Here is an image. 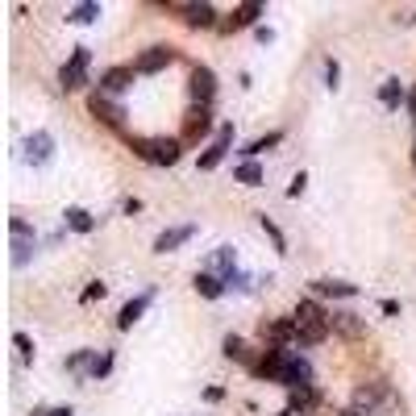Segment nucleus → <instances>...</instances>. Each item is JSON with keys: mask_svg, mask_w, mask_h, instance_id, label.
I'll return each instance as SVG.
<instances>
[{"mask_svg": "<svg viewBox=\"0 0 416 416\" xmlns=\"http://www.w3.org/2000/svg\"><path fill=\"white\" fill-rule=\"evenodd\" d=\"M88 63H92V50H88V46H75V54L63 63V71H59L63 92H79V88L88 83Z\"/></svg>", "mask_w": 416, "mask_h": 416, "instance_id": "1", "label": "nucleus"}, {"mask_svg": "<svg viewBox=\"0 0 416 416\" xmlns=\"http://www.w3.org/2000/svg\"><path fill=\"white\" fill-rule=\"evenodd\" d=\"M138 154H142L146 163H154V167H171V163H179L183 146H179L175 138H150V142H138Z\"/></svg>", "mask_w": 416, "mask_h": 416, "instance_id": "2", "label": "nucleus"}, {"mask_svg": "<svg viewBox=\"0 0 416 416\" xmlns=\"http://www.w3.org/2000/svg\"><path fill=\"white\" fill-rule=\"evenodd\" d=\"M379 408H392V392H387V383H362V387L354 392V412L370 416V412H379Z\"/></svg>", "mask_w": 416, "mask_h": 416, "instance_id": "3", "label": "nucleus"}, {"mask_svg": "<svg viewBox=\"0 0 416 416\" xmlns=\"http://www.w3.org/2000/svg\"><path fill=\"white\" fill-rule=\"evenodd\" d=\"M9 233H13V267H25V263H29V250L38 245V233H34L21 217L9 220Z\"/></svg>", "mask_w": 416, "mask_h": 416, "instance_id": "4", "label": "nucleus"}, {"mask_svg": "<svg viewBox=\"0 0 416 416\" xmlns=\"http://www.w3.org/2000/svg\"><path fill=\"white\" fill-rule=\"evenodd\" d=\"M283 387L295 392V387H313V367L304 354H288V370H283Z\"/></svg>", "mask_w": 416, "mask_h": 416, "instance_id": "5", "label": "nucleus"}, {"mask_svg": "<svg viewBox=\"0 0 416 416\" xmlns=\"http://www.w3.org/2000/svg\"><path fill=\"white\" fill-rule=\"evenodd\" d=\"M50 154H54V138H50L46 129H38V133H29V138H25V158H29L34 167H46Z\"/></svg>", "mask_w": 416, "mask_h": 416, "instance_id": "6", "label": "nucleus"}, {"mask_svg": "<svg viewBox=\"0 0 416 416\" xmlns=\"http://www.w3.org/2000/svg\"><path fill=\"white\" fill-rule=\"evenodd\" d=\"M175 63V50L171 46H150L138 63H133V71L138 75H154V71H163V67H171Z\"/></svg>", "mask_w": 416, "mask_h": 416, "instance_id": "7", "label": "nucleus"}, {"mask_svg": "<svg viewBox=\"0 0 416 416\" xmlns=\"http://www.w3.org/2000/svg\"><path fill=\"white\" fill-rule=\"evenodd\" d=\"M229 142H233V125H220V133H217V142L200 154V171H213L220 158L229 154Z\"/></svg>", "mask_w": 416, "mask_h": 416, "instance_id": "8", "label": "nucleus"}, {"mask_svg": "<svg viewBox=\"0 0 416 416\" xmlns=\"http://www.w3.org/2000/svg\"><path fill=\"white\" fill-rule=\"evenodd\" d=\"M196 238V225H175V229H163L158 238H154V254H171L175 245L192 242Z\"/></svg>", "mask_w": 416, "mask_h": 416, "instance_id": "9", "label": "nucleus"}, {"mask_svg": "<svg viewBox=\"0 0 416 416\" xmlns=\"http://www.w3.org/2000/svg\"><path fill=\"white\" fill-rule=\"evenodd\" d=\"M133 67H108V71L100 75V96H117V92H125L129 83H133Z\"/></svg>", "mask_w": 416, "mask_h": 416, "instance_id": "10", "label": "nucleus"}, {"mask_svg": "<svg viewBox=\"0 0 416 416\" xmlns=\"http://www.w3.org/2000/svg\"><path fill=\"white\" fill-rule=\"evenodd\" d=\"M213 92H217V79L208 67H196L192 71V96L200 100V108H213Z\"/></svg>", "mask_w": 416, "mask_h": 416, "instance_id": "11", "label": "nucleus"}, {"mask_svg": "<svg viewBox=\"0 0 416 416\" xmlns=\"http://www.w3.org/2000/svg\"><path fill=\"white\" fill-rule=\"evenodd\" d=\"M175 13H183L188 25H196V29H208V25H217V9L213 4H171Z\"/></svg>", "mask_w": 416, "mask_h": 416, "instance_id": "12", "label": "nucleus"}, {"mask_svg": "<svg viewBox=\"0 0 416 416\" xmlns=\"http://www.w3.org/2000/svg\"><path fill=\"white\" fill-rule=\"evenodd\" d=\"M329 338L325 320H295V345H320Z\"/></svg>", "mask_w": 416, "mask_h": 416, "instance_id": "13", "label": "nucleus"}, {"mask_svg": "<svg viewBox=\"0 0 416 416\" xmlns=\"http://www.w3.org/2000/svg\"><path fill=\"white\" fill-rule=\"evenodd\" d=\"M404 100H408V92H404L400 75H392V79H383V88H379V104H383L387 113H395V108H400Z\"/></svg>", "mask_w": 416, "mask_h": 416, "instance_id": "14", "label": "nucleus"}, {"mask_svg": "<svg viewBox=\"0 0 416 416\" xmlns=\"http://www.w3.org/2000/svg\"><path fill=\"white\" fill-rule=\"evenodd\" d=\"M92 113H96L104 125H121L125 121V108H121V104H117V100H108V96H100V92L92 96Z\"/></svg>", "mask_w": 416, "mask_h": 416, "instance_id": "15", "label": "nucleus"}, {"mask_svg": "<svg viewBox=\"0 0 416 416\" xmlns=\"http://www.w3.org/2000/svg\"><path fill=\"white\" fill-rule=\"evenodd\" d=\"M313 292L317 295H333V300H350V295H358V288L345 283V279H313Z\"/></svg>", "mask_w": 416, "mask_h": 416, "instance_id": "16", "label": "nucleus"}, {"mask_svg": "<svg viewBox=\"0 0 416 416\" xmlns=\"http://www.w3.org/2000/svg\"><path fill=\"white\" fill-rule=\"evenodd\" d=\"M329 329H338L342 338H362L367 333V325L354 317V313H329Z\"/></svg>", "mask_w": 416, "mask_h": 416, "instance_id": "17", "label": "nucleus"}, {"mask_svg": "<svg viewBox=\"0 0 416 416\" xmlns=\"http://www.w3.org/2000/svg\"><path fill=\"white\" fill-rule=\"evenodd\" d=\"M313 408H317V392H313V387H295L292 395H288V412H300V416H308L313 412Z\"/></svg>", "mask_w": 416, "mask_h": 416, "instance_id": "18", "label": "nucleus"}, {"mask_svg": "<svg viewBox=\"0 0 416 416\" xmlns=\"http://www.w3.org/2000/svg\"><path fill=\"white\" fill-rule=\"evenodd\" d=\"M196 292L204 295V300H220V295H225V279L213 275V270H200L196 275Z\"/></svg>", "mask_w": 416, "mask_h": 416, "instance_id": "19", "label": "nucleus"}, {"mask_svg": "<svg viewBox=\"0 0 416 416\" xmlns=\"http://www.w3.org/2000/svg\"><path fill=\"white\" fill-rule=\"evenodd\" d=\"M146 308H150V292H146V295H138V300H129V304L121 308V317H117V329H133V320L142 317Z\"/></svg>", "mask_w": 416, "mask_h": 416, "instance_id": "20", "label": "nucleus"}, {"mask_svg": "<svg viewBox=\"0 0 416 416\" xmlns=\"http://www.w3.org/2000/svg\"><path fill=\"white\" fill-rule=\"evenodd\" d=\"M263 13H267L263 4H238V9H233V17H229V29H242V25H254L258 17H263Z\"/></svg>", "mask_w": 416, "mask_h": 416, "instance_id": "21", "label": "nucleus"}, {"mask_svg": "<svg viewBox=\"0 0 416 416\" xmlns=\"http://www.w3.org/2000/svg\"><path fill=\"white\" fill-rule=\"evenodd\" d=\"M67 229H75V233H92V229H96V217H92L88 208H67Z\"/></svg>", "mask_w": 416, "mask_h": 416, "instance_id": "22", "label": "nucleus"}, {"mask_svg": "<svg viewBox=\"0 0 416 416\" xmlns=\"http://www.w3.org/2000/svg\"><path fill=\"white\" fill-rule=\"evenodd\" d=\"M213 267L220 270V279H229V275L238 270V254H233V245H220L217 254H213Z\"/></svg>", "mask_w": 416, "mask_h": 416, "instance_id": "23", "label": "nucleus"}, {"mask_svg": "<svg viewBox=\"0 0 416 416\" xmlns=\"http://www.w3.org/2000/svg\"><path fill=\"white\" fill-rule=\"evenodd\" d=\"M96 17H100V4H92V0L67 9V21H75V25H88V21H96Z\"/></svg>", "mask_w": 416, "mask_h": 416, "instance_id": "24", "label": "nucleus"}, {"mask_svg": "<svg viewBox=\"0 0 416 416\" xmlns=\"http://www.w3.org/2000/svg\"><path fill=\"white\" fill-rule=\"evenodd\" d=\"M220 350H225V358H233V362H250V354H245V342L238 338V333H229V338L220 342Z\"/></svg>", "mask_w": 416, "mask_h": 416, "instance_id": "25", "label": "nucleus"}, {"mask_svg": "<svg viewBox=\"0 0 416 416\" xmlns=\"http://www.w3.org/2000/svg\"><path fill=\"white\" fill-rule=\"evenodd\" d=\"M279 142H283V133H279V129H275V133H267V138H254V142H250V146L242 150V154H245V158H254V154H263V150L279 146Z\"/></svg>", "mask_w": 416, "mask_h": 416, "instance_id": "26", "label": "nucleus"}, {"mask_svg": "<svg viewBox=\"0 0 416 416\" xmlns=\"http://www.w3.org/2000/svg\"><path fill=\"white\" fill-rule=\"evenodd\" d=\"M233 179H238V183H245V188H258V183H263V167H258V163H242Z\"/></svg>", "mask_w": 416, "mask_h": 416, "instance_id": "27", "label": "nucleus"}, {"mask_svg": "<svg viewBox=\"0 0 416 416\" xmlns=\"http://www.w3.org/2000/svg\"><path fill=\"white\" fill-rule=\"evenodd\" d=\"M258 225H263V233L275 242V250H279V254H288V238H283V229H279L270 217H258Z\"/></svg>", "mask_w": 416, "mask_h": 416, "instance_id": "28", "label": "nucleus"}, {"mask_svg": "<svg viewBox=\"0 0 416 416\" xmlns=\"http://www.w3.org/2000/svg\"><path fill=\"white\" fill-rule=\"evenodd\" d=\"M108 370H113V354H96L92 367H88V379H104Z\"/></svg>", "mask_w": 416, "mask_h": 416, "instance_id": "29", "label": "nucleus"}, {"mask_svg": "<svg viewBox=\"0 0 416 416\" xmlns=\"http://www.w3.org/2000/svg\"><path fill=\"white\" fill-rule=\"evenodd\" d=\"M338 79H342V63H338V59H325V88L333 92V88H338Z\"/></svg>", "mask_w": 416, "mask_h": 416, "instance_id": "30", "label": "nucleus"}, {"mask_svg": "<svg viewBox=\"0 0 416 416\" xmlns=\"http://www.w3.org/2000/svg\"><path fill=\"white\" fill-rule=\"evenodd\" d=\"M13 345H17V354H21V362H34V342H29L25 333H13Z\"/></svg>", "mask_w": 416, "mask_h": 416, "instance_id": "31", "label": "nucleus"}, {"mask_svg": "<svg viewBox=\"0 0 416 416\" xmlns=\"http://www.w3.org/2000/svg\"><path fill=\"white\" fill-rule=\"evenodd\" d=\"M225 288H238V292H245V288H250V275H245V270H233V275L225 279Z\"/></svg>", "mask_w": 416, "mask_h": 416, "instance_id": "32", "label": "nucleus"}, {"mask_svg": "<svg viewBox=\"0 0 416 416\" xmlns=\"http://www.w3.org/2000/svg\"><path fill=\"white\" fill-rule=\"evenodd\" d=\"M88 362H92V350H79L75 358H67V367H71V370H79V375H83V367H88Z\"/></svg>", "mask_w": 416, "mask_h": 416, "instance_id": "33", "label": "nucleus"}, {"mask_svg": "<svg viewBox=\"0 0 416 416\" xmlns=\"http://www.w3.org/2000/svg\"><path fill=\"white\" fill-rule=\"evenodd\" d=\"M100 295H104V283H88V288H83V295H79V300H83V304H92V300H100Z\"/></svg>", "mask_w": 416, "mask_h": 416, "instance_id": "34", "label": "nucleus"}, {"mask_svg": "<svg viewBox=\"0 0 416 416\" xmlns=\"http://www.w3.org/2000/svg\"><path fill=\"white\" fill-rule=\"evenodd\" d=\"M304 188H308V175H304V171H300V175H295V179H292V188H288V196H304Z\"/></svg>", "mask_w": 416, "mask_h": 416, "instance_id": "35", "label": "nucleus"}, {"mask_svg": "<svg viewBox=\"0 0 416 416\" xmlns=\"http://www.w3.org/2000/svg\"><path fill=\"white\" fill-rule=\"evenodd\" d=\"M395 25H416V4L404 9V13H395Z\"/></svg>", "mask_w": 416, "mask_h": 416, "instance_id": "36", "label": "nucleus"}, {"mask_svg": "<svg viewBox=\"0 0 416 416\" xmlns=\"http://www.w3.org/2000/svg\"><path fill=\"white\" fill-rule=\"evenodd\" d=\"M408 113H412V121H416V88L408 92Z\"/></svg>", "mask_w": 416, "mask_h": 416, "instance_id": "37", "label": "nucleus"}, {"mask_svg": "<svg viewBox=\"0 0 416 416\" xmlns=\"http://www.w3.org/2000/svg\"><path fill=\"white\" fill-rule=\"evenodd\" d=\"M46 416H75V412H71V408H50Z\"/></svg>", "mask_w": 416, "mask_h": 416, "instance_id": "38", "label": "nucleus"}, {"mask_svg": "<svg viewBox=\"0 0 416 416\" xmlns=\"http://www.w3.org/2000/svg\"><path fill=\"white\" fill-rule=\"evenodd\" d=\"M342 416H358V412H354V408H345V412H342Z\"/></svg>", "mask_w": 416, "mask_h": 416, "instance_id": "39", "label": "nucleus"}, {"mask_svg": "<svg viewBox=\"0 0 416 416\" xmlns=\"http://www.w3.org/2000/svg\"><path fill=\"white\" fill-rule=\"evenodd\" d=\"M412 163H416V142H412Z\"/></svg>", "mask_w": 416, "mask_h": 416, "instance_id": "40", "label": "nucleus"}, {"mask_svg": "<svg viewBox=\"0 0 416 416\" xmlns=\"http://www.w3.org/2000/svg\"><path fill=\"white\" fill-rule=\"evenodd\" d=\"M279 416H292V412H279Z\"/></svg>", "mask_w": 416, "mask_h": 416, "instance_id": "41", "label": "nucleus"}]
</instances>
